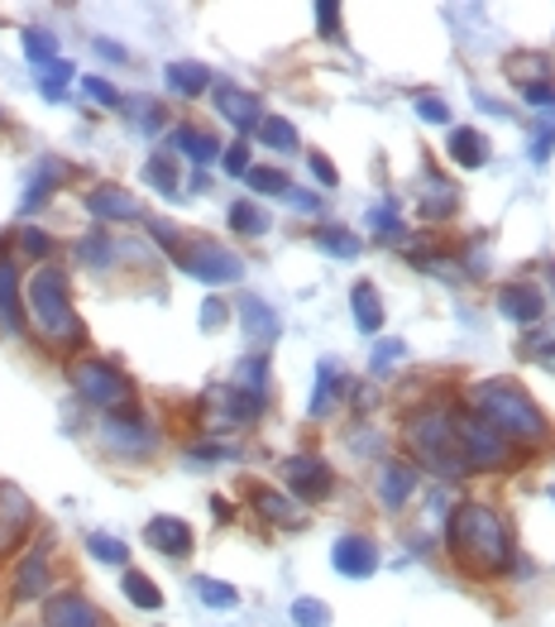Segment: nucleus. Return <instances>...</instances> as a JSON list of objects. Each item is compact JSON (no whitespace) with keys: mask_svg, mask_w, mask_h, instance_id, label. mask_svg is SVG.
<instances>
[{"mask_svg":"<svg viewBox=\"0 0 555 627\" xmlns=\"http://www.w3.org/2000/svg\"><path fill=\"white\" fill-rule=\"evenodd\" d=\"M135 111H139V125H144V129H158V121H164L154 101H135Z\"/></svg>","mask_w":555,"mask_h":627,"instance_id":"nucleus-54","label":"nucleus"},{"mask_svg":"<svg viewBox=\"0 0 555 627\" xmlns=\"http://www.w3.org/2000/svg\"><path fill=\"white\" fill-rule=\"evenodd\" d=\"M402 355H407V345H402V341H388V345H378V349H374V369H384V364L402 359Z\"/></svg>","mask_w":555,"mask_h":627,"instance_id":"nucleus-53","label":"nucleus"},{"mask_svg":"<svg viewBox=\"0 0 555 627\" xmlns=\"http://www.w3.org/2000/svg\"><path fill=\"white\" fill-rule=\"evenodd\" d=\"M24 254H34V259H43V254H49L53 250V244H49V236H43V230H24Z\"/></svg>","mask_w":555,"mask_h":627,"instance_id":"nucleus-51","label":"nucleus"},{"mask_svg":"<svg viewBox=\"0 0 555 627\" xmlns=\"http://www.w3.org/2000/svg\"><path fill=\"white\" fill-rule=\"evenodd\" d=\"M412 489H417V474L407 470V464H388L384 479H378V499H384V508H402L412 499Z\"/></svg>","mask_w":555,"mask_h":627,"instance_id":"nucleus-22","label":"nucleus"},{"mask_svg":"<svg viewBox=\"0 0 555 627\" xmlns=\"http://www.w3.org/2000/svg\"><path fill=\"white\" fill-rule=\"evenodd\" d=\"M24 53L49 67V63H57V39L49 34V29H24Z\"/></svg>","mask_w":555,"mask_h":627,"instance_id":"nucleus-34","label":"nucleus"},{"mask_svg":"<svg viewBox=\"0 0 555 627\" xmlns=\"http://www.w3.org/2000/svg\"><path fill=\"white\" fill-rule=\"evenodd\" d=\"M96 53L111 58V63H125V49H121V43H111V39H96Z\"/></svg>","mask_w":555,"mask_h":627,"instance_id":"nucleus-56","label":"nucleus"},{"mask_svg":"<svg viewBox=\"0 0 555 627\" xmlns=\"http://www.w3.org/2000/svg\"><path fill=\"white\" fill-rule=\"evenodd\" d=\"M450 158H455L460 168H484L489 164V139L479 135V129H450Z\"/></svg>","mask_w":555,"mask_h":627,"instance_id":"nucleus-20","label":"nucleus"},{"mask_svg":"<svg viewBox=\"0 0 555 627\" xmlns=\"http://www.w3.org/2000/svg\"><path fill=\"white\" fill-rule=\"evenodd\" d=\"M316 244L326 254H335V259H359V236H349V230H341V226H321Z\"/></svg>","mask_w":555,"mask_h":627,"instance_id":"nucleus-30","label":"nucleus"},{"mask_svg":"<svg viewBox=\"0 0 555 627\" xmlns=\"http://www.w3.org/2000/svg\"><path fill=\"white\" fill-rule=\"evenodd\" d=\"M221 321H226V302H221V297H207V307H201V326L216 331Z\"/></svg>","mask_w":555,"mask_h":627,"instance_id":"nucleus-52","label":"nucleus"},{"mask_svg":"<svg viewBox=\"0 0 555 627\" xmlns=\"http://www.w3.org/2000/svg\"><path fill=\"white\" fill-rule=\"evenodd\" d=\"M149 230H154V240H158V244H164V250H172V254H178V250H182V236H178V230H172L168 221H154Z\"/></svg>","mask_w":555,"mask_h":627,"instance_id":"nucleus-50","label":"nucleus"},{"mask_svg":"<svg viewBox=\"0 0 555 627\" xmlns=\"http://www.w3.org/2000/svg\"><path fill=\"white\" fill-rule=\"evenodd\" d=\"M86 551H92L96 561H106V565H125L129 561L125 542H111V536H86Z\"/></svg>","mask_w":555,"mask_h":627,"instance_id":"nucleus-40","label":"nucleus"},{"mask_svg":"<svg viewBox=\"0 0 555 627\" xmlns=\"http://www.w3.org/2000/svg\"><path fill=\"white\" fill-rule=\"evenodd\" d=\"M474 407H479V421L499 431L503 441H546L542 407H536L517 384H503V378L479 384L474 388Z\"/></svg>","mask_w":555,"mask_h":627,"instance_id":"nucleus-2","label":"nucleus"},{"mask_svg":"<svg viewBox=\"0 0 555 627\" xmlns=\"http://www.w3.org/2000/svg\"><path fill=\"white\" fill-rule=\"evenodd\" d=\"M201 412H207L211 427H250V421H259V412H264V398H254V393L244 388H211L207 398H201Z\"/></svg>","mask_w":555,"mask_h":627,"instance_id":"nucleus-8","label":"nucleus"},{"mask_svg":"<svg viewBox=\"0 0 555 627\" xmlns=\"http://www.w3.org/2000/svg\"><path fill=\"white\" fill-rule=\"evenodd\" d=\"M349 302H355V321H359V331H378L384 326V302H378V288L374 283H359L355 293H349Z\"/></svg>","mask_w":555,"mask_h":627,"instance_id":"nucleus-23","label":"nucleus"},{"mask_svg":"<svg viewBox=\"0 0 555 627\" xmlns=\"http://www.w3.org/2000/svg\"><path fill=\"white\" fill-rule=\"evenodd\" d=\"M244 178H250V187L254 192H264V197H287V173H278V168H250L244 173Z\"/></svg>","mask_w":555,"mask_h":627,"instance_id":"nucleus-35","label":"nucleus"},{"mask_svg":"<svg viewBox=\"0 0 555 627\" xmlns=\"http://www.w3.org/2000/svg\"><path fill=\"white\" fill-rule=\"evenodd\" d=\"M72 384H77L82 398L96 403V407H121L129 398V378L106 359H82L77 369H72Z\"/></svg>","mask_w":555,"mask_h":627,"instance_id":"nucleus-7","label":"nucleus"},{"mask_svg":"<svg viewBox=\"0 0 555 627\" xmlns=\"http://www.w3.org/2000/svg\"><path fill=\"white\" fill-rule=\"evenodd\" d=\"M125 594H129V604L149 608V614H154V608H164V594H158V585H154V579H144L139 571L125 575Z\"/></svg>","mask_w":555,"mask_h":627,"instance_id":"nucleus-32","label":"nucleus"},{"mask_svg":"<svg viewBox=\"0 0 555 627\" xmlns=\"http://www.w3.org/2000/svg\"><path fill=\"white\" fill-rule=\"evenodd\" d=\"M57 178H67V168H63V164H53V158H49V164H43V168L34 173V178H29V192H24V211H34L39 201H49V192L57 187Z\"/></svg>","mask_w":555,"mask_h":627,"instance_id":"nucleus-26","label":"nucleus"},{"mask_svg":"<svg viewBox=\"0 0 555 627\" xmlns=\"http://www.w3.org/2000/svg\"><path fill=\"white\" fill-rule=\"evenodd\" d=\"M369 226H374L384 240H392V236H398V211H392V207H378V211L369 216Z\"/></svg>","mask_w":555,"mask_h":627,"instance_id":"nucleus-46","label":"nucleus"},{"mask_svg":"<svg viewBox=\"0 0 555 627\" xmlns=\"http://www.w3.org/2000/svg\"><path fill=\"white\" fill-rule=\"evenodd\" d=\"M216 111L235 129H259V121H264V115H259V96L244 92V86H230V82L216 86Z\"/></svg>","mask_w":555,"mask_h":627,"instance_id":"nucleus-14","label":"nucleus"},{"mask_svg":"<svg viewBox=\"0 0 555 627\" xmlns=\"http://www.w3.org/2000/svg\"><path fill=\"white\" fill-rule=\"evenodd\" d=\"M551 499H555V489H551Z\"/></svg>","mask_w":555,"mask_h":627,"instance_id":"nucleus-59","label":"nucleus"},{"mask_svg":"<svg viewBox=\"0 0 555 627\" xmlns=\"http://www.w3.org/2000/svg\"><path fill=\"white\" fill-rule=\"evenodd\" d=\"M106 441H111L115 450H129V456H139V450L154 446V431L144 427L139 417L121 412V417H106Z\"/></svg>","mask_w":555,"mask_h":627,"instance_id":"nucleus-18","label":"nucleus"},{"mask_svg":"<svg viewBox=\"0 0 555 627\" xmlns=\"http://www.w3.org/2000/svg\"><path fill=\"white\" fill-rule=\"evenodd\" d=\"M82 92L92 96V101H101V106H121V92H115L106 77H86V82H82Z\"/></svg>","mask_w":555,"mask_h":627,"instance_id":"nucleus-43","label":"nucleus"},{"mask_svg":"<svg viewBox=\"0 0 555 627\" xmlns=\"http://www.w3.org/2000/svg\"><path fill=\"white\" fill-rule=\"evenodd\" d=\"M287 201H292L297 211H316V207H321V201H316L312 192H292V187H287Z\"/></svg>","mask_w":555,"mask_h":627,"instance_id":"nucleus-57","label":"nucleus"},{"mask_svg":"<svg viewBox=\"0 0 555 627\" xmlns=\"http://www.w3.org/2000/svg\"><path fill=\"white\" fill-rule=\"evenodd\" d=\"M77 259H86V264H96V269H106V259H111V244H106V236L82 240V244H77Z\"/></svg>","mask_w":555,"mask_h":627,"instance_id":"nucleus-42","label":"nucleus"},{"mask_svg":"<svg viewBox=\"0 0 555 627\" xmlns=\"http://www.w3.org/2000/svg\"><path fill=\"white\" fill-rule=\"evenodd\" d=\"M522 96H527L532 106H551L555 111V86L551 82H527V86H522Z\"/></svg>","mask_w":555,"mask_h":627,"instance_id":"nucleus-47","label":"nucleus"},{"mask_svg":"<svg viewBox=\"0 0 555 627\" xmlns=\"http://www.w3.org/2000/svg\"><path fill=\"white\" fill-rule=\"evenodd\" d=\"M240 326H244V341L254 345H273L283 335V321H278V312L264 297H240Z\"/></svg>","mask_w":555,"mask_h":627,"instance_id":"nucleus-13","label":"nucleus"},{"mask_svg":"<svg viewBox=\"0 0 555 627\" xmlns=\"http://www.w3.org/2000/svg\"><path fill=\"white\" fill-rule=\"evenodd\" d=\"M168 86H172L178 96H201V92L211 86V72L201 67V63H172V67H168Z\"/></svg>","mask_w":555,"mask_h":627,"instance_id":"nucleus-24","label":"nucleus"},{"mask_svg":"<svg viewBox=\"0 0 555 627\" xmlns=\"http://www.w3.org/2000/svg\"><path fill=\"white\" fill-rule=\"evenodd\" d=\"M427 187H431V192H427V201H421V216H427V221H441V216H450V211H455V187H450L446 178H427Z\"/></svg>","mask_w":555,"mask_h":627,"instance_id":"nucleus-27","label":"nucleus"},{"mask_svg":"<svg viewBox=\"0 0 555 627\" xmlns=\"http://www.w3.org/2000/svg\"><path fill=\"white\" fill-rule=\"evenodd\" d=\"M144 536H149V546L164 551V556H187V551H192V527H187L182 518H154Z\"/></svg>","mask_w":555,"mask_h":627,"instance_id":"nucleus-17","label":"nucleus"},{"mask_svg":"<svg viewBox=\"0 0 555 627\" xmlns=\"http://www.w3.org/2000/svg\"><path fill=\"white\" fill-rule=\"evenodd\" d=\"M259 139H264L269 149H278V154H292V149H297V129H292L283 115H264V121H259Z\"/></svg>","mask_w":555,"mask_h":627,"instance_id":"nucleus-29","label":"nucleus"},{"mask_svg":"<svg viewBox=\"0 0 555 627\" xmlns=\"http://www.w3.org/2000/svg\"><path fill=\"white\" fill-rule=\"evenodd\" d=\"M417 115H421L427 125H446V121H450V111H446L441 96H421V101H417Z\"/></svg>","mask_w":555,"mask_h":627,"instance_id":"nucleus-44","label":"nucleus"},{"mask_svg":"<svg viewBox=\"0 0 555 627\" xmlns=\"http://www.w3.org/2000/svg\"><path fill=\"white\" fill-rule=\"evenodd\" d=\"M335 388H341V369L326 359L321 364V374H316V393H312V417H321L331 407V398H335Z\"/></svg>","mask_w":555,"mask_h":627,"instance_id":"nucleus-33","label":"nucleus"},{"mask_svg":"<svg viewBox=\"0 0 555 627\" xmlns=\"http://www.w3.org/2000/svg\"><path fill=\"white\" fill-rule=\"evenodd\" d=\"M446 546L464 575H507L513 571V536L489 503H460L446 522Z\"/></svg>","mask_w":555,"mask_h":627,"instance_id":"nucleus-1","label":"nucleus"},{"mask_svg":"<svg viewBox=\"0 0 555 627\" xmlns=\"http://www.w3.org/2000/svg\"><path fill=\"white\" fill-rule=\"evenodd\" d=\"M551 283H555V264H551Z\"/></svg>","mask_w":555,"mask_h":627,"instance_id":"nucleus-58","label":"nucleus"},{"mask_svg":"<svg viewBox=\"0 0 555 627\" xmlns=\"http://www.w3.org/2000/svg\"><path fill=\"white\" fill-rule=\"evenodd\" d=\"M264 374H269V359H264V355L240 359V384H235V388L254 393V398H264Z\"/></svg>","mask_w":555,"mask_h":627,"instance_id":"nucleus-36","label":"nucleus"},{"mask_svg":"<svg viewBox=\"0 0 555 627\" xmlns=\"http://www.w3.org/2000/svg\"><path fill=\"white\" fill-rule=\"evenodd\" d=\"M335 571L341 575H349V579H369L374 571H378V546L369 542V536H341V542H335Z\"/></svg>","mask_w":555,"mask_h":627,"instance_id":"nucleus-11","label":"nucleus"},{"mask_svg":"<svg viewBox=\"0 0 555 627\" xmlns=\"http://www.w3.org/2000/svg\"><path fill=\"white\" fill-rule=\"evenodd\" d=\"M0 331L20 335L24 331V302H20V269L10 254H0Z\"/></svg>","mask_w":555,"mask_h":627,"instance_id":"nucleus-12","label":"nucleus"},{"mask_svg":"<svg viewBox=\"0 0 555 627\" xmlns=\"http://www.w3.org/2000/svg\"><path fill=\"white\" fill-rule=\"evenodd\" d=\"M226 173H235V178L250 173V149H244V144H230L226 149Z\"/></svg>","mask_w":555,"mask_h":627,"instance_id":"nucleus-48","label":"nucleus"},{"mask_svg":"<svg viewBox=\"0 0 555 627\" xmlns=\"http://www.w3.org/2000/svg\"><path fill=\"white\" fill-rule=\"evenodd\" d=\"M29 527H34V503L14 484H0V556H10L29 536Z\"/></svg>","mask_w":555,"mask_h":627,"instance_id":"nucleus-9","label":"nucleus"},{"mask_svg":"<svg viewBox=\"0 0 555 627\" xmlns=\"http://www.w3.org/2000/svg\"><path fill=\"white\" fill-rule=\"evenodd\" d=\"M230 230H235V236H264L269 230V216L254 207V201H235V207H230Z\"/></svg>","mask_w":555,"mask_h":627,"instance_id":"nucleus-31","label":"nucleus"},{"mask_svg":"<svg viewBox=\"0 0 555 627\" xmlns=\"http://www.w3.org/2000/svg\"><path fill=\"white\" fill-rule=\"evenodd\" d=\"M172 144H178V149H182L187 158H192V164H211V158L221 154V144H216V139L207 135V129H192V125H182L178 135H172Z\"/></svg>","mask_w":555,"mask_h":627,"instance_id":"nucleus-25","label":"nucleus"},{"mask_svg":"<svg viewBox=\"0 0 555 627\" xmlns=\"http://www.w3.org/2000/svg\"><path fill=\"white\" fill-rule=\"evenodd\" d=\"M144 178L154 182V192H164V197H182V187H178V168H172V158H168V154H154L149 164H144Z\"/></svg>","mask_w":555,"mask_h":627,"instance_id":"nucleus-28","label":"nucleus"},{"mask_svg":"<svg viewBox=\"0 0 555 627\" xmlns=\"http://www.w3.org/2000/svg\"><path fill=\"white\" fill-rule=\"evenodd\" d=\"M292 623L297 627H331V608L321 599H297L292 604Z\"/></svg>","mask_w":555,"mask_h":627,"instance_id":"nucleus-39","label":"nucleus"},{"mask_svg":"<svg viewBox=\"0 0 555 627\" xmlns=\"http://www.w3.org/2000/svg\"><path fill=\"white\" fill-rule=\"evenodd\" d=\"M178 264H182V273H192V279H201V283H235L240 273H244L240 259L230 254L226 244H216V240H192V244H182V250H178Z\"/></svg>","mask_w":555,"mask_h":627,"instance_id":"nucleus-6","label":"nucleus"},{"mask_svg":"<svg viewBox=\"0 0 555 627\" xmlns=\"http://www.w3.org/2000/svg\"><path fill=\"white\" fill-rule=\"evenodd\" d=\"M551 144H555V125H551V129H542V135H536V149H532V158H536V164H546V158H551Z\"/></svg>","mask_w":555,"mask_h":627,"instance_id":"nucleus-55","label":"nucleus"},{"mask_svg":"<svg viewBox=\"0 0 555 627\" xmlns=\"http://www.w3.org/2000/svg\"><path fill=\"white\" fill-rule=\"evenodd\" d=\"M72 82V67L63 63V58H57V63H49L43 67V77H39V92L43 96H63V86Z\"/></svg>","mask_w":555,"mask_h":627,"instance_id":"nucleus-41","label":"nucleus"},{"mask_svg":"<svg viewBox=\"0 0 555 627\" xmlns=\"http://www.w3.org/2000/svg\"><path fill=\"white\" fill-rule=\"evenodd\" d=\"M197 594L207 599V608H235V604H240V594H235V589L221 585V579H207V575L197 579Z\"/></svg>","mask_w":555,"mask_h":627,"instance_id":"nucleus-37","label":"nucleus"},{"mask_svg":"<svg viewBox=\"0 0 555 627\" xmlns=\"http://www.w3.org/2000/svg\"><path fill=\"white\" fill-rule=\"evenodd\" d=\"M43 618H49V627H101L96 608L77 599V594H63V599H53L49 608H43Z\"/></svg>","mask_w":555,"mask_h":627,"instance_id":"nucleus-19","label":"nucleus"},{"mask_svg":"<svg viewBox=\"0 0 555 627\" xmlns=\"http://www.w3.org/2000/svg\"><path fill=\"white\" fill-rule=\"evenodd\" d=\"M316 24L326 39H341V6H316Z\"/></svg>","mask_w":555,"mask_h":627,"instance_id":"nucleus-45","label":"nucleus"},{"mask_svg":"<svg viewBox=\"0 0 555 627\" xmlns=\"http://www.w3.org/2000/svg\"><path fill=\"white\" fill-rule=\"evenodd\" d=\"M254 508H259V513H264L269 522H292V518H297V513H292V503L278 499L273 489H254Z\"/></svg>","mask_w":555,"mask_h":627,"instance_id":"nucleus-38","label":"nucleus"},{"mask_svg":"<svg viewBox=\"0 0 555 627\" xmlns=\"http://www.w3.org/2000/svg\"><path fill=\"white\" fill-rule=\"evenodd\" d=\"M312 173H316L321 187H335V182H341V173H335V164H331L326 154H312Z\"/></svg>","mask_w":555,"mask_h":627,"instance_id":"nucleus-49","label":"nucleus"},{"mask_svg":"<svg viewBox=\"0 0 555 627\" xmlns=\"http://www.w3.org/2000/svg\"><path fill=\"white\" fill-rule=\"evenodd\" d=\"M49 589V556L43 551H34L24 565H20V575H14V599H39V594Z\"/></svg>","mask_w":555,"mask_h":627,"instance_id":"nucleus-21","label":"nucleus"},{"mask_svg":"<svg viewBox=\"0 0 555 627\" xmlns=\"http://www.w3.org/2000/svg\"><path fill=\"white\" fill-rule=\"evenodd\" d=\"M24 307L34 316V326L43 331V341L49 345H82V321L72 312L67 302V273L43 264L34 279H29V293H24Z\"/></svg>","mask_w":555,"mask_h":627,"instance_id":"nucleus-3","label":"nucleus"},{"mask_svg":"<svg viewBox=\"0 0 555 627\" xmlns=\"http://www.w3.org/2000/svg\"><path fill=\"white\" fill-rule=\"evenodd\" d=\"M450 431H455L464 470H499V464H507V441L479 417H450Z\"/></svg>","mask_w":555,"mask_h":627,"instance_id":"nucleus-5","label":"nucleus"},{"mask_svg":"<svg viewBox=\"0 0 555 627\" xmlns=\"http://www.w3.org/2000/svg\"><path fill=\"white\" fill-rule=\"evenodd\" d=\"M283 479H287V489L306 503H316V499H326L331 493V470L321 464V456H292L283 464Z\"/></svg>","mask_w":555,"mask_h":627,"instance_id":"nucleus-10","label":"nucleus"},{"mask_svg":"<svg viewBox=\"0 0 555 627\" xmlns=\"http://www.w3.org/2000/svg\"><path fill=\"white\" fill-rule=\"evenodd\" d=\"M499 307H503V316H513V321H522V326H532V321H542L546 297L536 293L532 283H507L503 293H499Z\"/></svg>","mask_w":555,"mask_h":627,"instance_id":"nucleus-16","label":"nucleus"},{"mask_svg":"<svg viewBox=\"0 0 555 627\" xmlns=\"http://www.w3.org/2000/svg\"><path fill=\"white\" fill-rule=\"evenodd\" d=\"M407 446H412V456L427 464V470L441 474V479H460L464 474V460H460L455 431H450V417H441V412L407 417Z\"/></svg>","mask_w":555,"mask_h":627,"instance_id":"nucleus-4","label":"nucleus"},{"mask_svg":"<svg viewBox=\"0 0 555 627\" xmlns=\"http://www.w3.org/2000/svg\"><path fill=\"white\" fill-rule=\"evenodd\" d=\"M86 211L101 216V221H135L139 201L125 192V187H92L86 192Z\"/></svg>","mask_w":555,"mask_h":627,"instance_id":"nucleus-15","label":"nucleus"}]
</instances>
